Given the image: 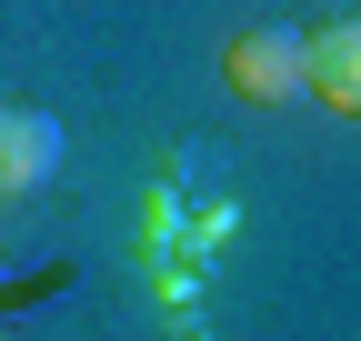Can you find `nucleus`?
Listing matches in <instances>:
<instances>
[{"label": "nucleus", "mask_w": 361, "mask_h": 341, "mask_svg": "<svg viewBox=\"0 0 361 341\" xmlns=\"http://www.w3.org/2000/svg\"><path fill=\"white\" fill-rule=\"evenodd\" d=\"M221 80H231L251 111H291V101H311V30H291V20H251V30H231Z\"/></svg>", "instance_id": "obj_1"}, {"label": "nucleus", "mask_w": 361, "mask_h": 341, "mask_svg": "<svg viewBox=\"0 0 361 341\" xmlns=\"http://www.w3.org/2000/svg\"><path fill=\"white\" fill-rule=\"evenodd\" d=\"M51 170H61V120H40V111H11V101H0V201H30Z\"/></svg>", "instance_id": "obj_2"}, {"label": "nucleus", "mask_w": 361, "mask_h": 341, "mask_svg": "<svg viewBox=\"0 0 361 341\" xmlns=\"http://www.w3.org/2000/svg\"><path fill=\"white\" fill-rule=\"evenodd\" d=\"M311 101L361 120V20H322L311 30Z\"/></svg>", "instance_id": "obj_3"}]
</instances>
